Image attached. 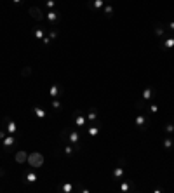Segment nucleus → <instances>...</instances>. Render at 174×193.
Here are the masks:
<instances>
[{
    "label": "nucleus",
    "instance_id": "obj_40",
    "mask_svg": "<svg viewBox=\"0 0 174 193\" xmlns=\"http://www.w3.org/2000/svg\"><path fill=\"white\" fill-rule=\"evenodd\" d=\"M0 176H2V171H0Z\"/></svg>",
    "mask_w": 174,
    "mask_h": 193
},
{
    "label": "nucleus",
    "instance_id": "obj_37",
    "mask_svg": "<svg viewBox=\"0 0 174 193\" xmlns=\"http://www.w3.org/2000/svg\"><path fill=\"white\" fill-rule=\"evenodd\" d=\"M42 44H44V45H49V44H51V37H44L42 38Z\"/></svg>",
    "mask_w": 174,
    "mask_h": 193
},
{
    "label": "nucleus",
    "instance_id": "obj_33",
    "mask_svg": "<svg viewBox=\"0 0 174 193\" xmlns=\"http://www.w3.org/2000/svg\"><path fill=\"white\" fill-rule=\"evenodd\" d=\"M45 6L49 7V9H54L56 7V0H45Z\"/></svg>",
    "mask_w": 174,
    "mask_h": 193
},
{
    "label": "nucleus",
    "instance_id": "obj_5",
    "mask_svg": "<svg viewBox=\"0 0 174 193\" xmlns=\"http://www.w3.org/2000/svg\"><path fill=\"white\" fill-rule=\"evenodd\" d=\"M45 17H47V21L51 23V28H56V25L61 21V14L56 11H49L47 14H45Z\"/></svg>",
    "mask_w": 174,
    "mask_h": 193
},
{
    "label": "nucleus",
    "instance_id": "obj_13",
    "mask_svg": "<svg viewBox=\"0 0 174 193\" xmlns=\"http://www.w3.org/2000/svg\"><path fill=\"white\" fill-rule=\"evenodd\" d=\"M115 14V7L112 6V4H108V6H104L103 7V16L106 17V19H112Z\"/></svg>",
    "mask_w": 174,
    "mask_h": 193
},
{
    "label": "nucleus",
    "instance_id": "obj_15",
    "mask_svg": "<svg viewBox=\"0 0 174 193\" xmlns=\"http://www.w3.org/2000/svg\"><path fill=\"white\" fill-rule=\"evenodd\" d=\"M37 179H38V176H37V172H33V171H28L26 174H25V183H37Z\"/></svg>",
    "mask_w": 174,
    "mask_h": 193
},
{
    "label": "nucleus",
    "instance_id": "obj_4",
    "mask_svg": "<svg viewBox=\"0 0 174 193\" xmlns=\"http://www.w3.org/2000/svg\"><path fill=\"white\" fill-rule=\"evenodd\" d=\"M134 123H136V127L139 129V131H146L148 127H150V120H148L143 113H139L136 117V120H134Z\"/></svg>",
    "mask_w": 174,
    "mask_h": 193
},
{
    "label": "nucleus",
    "instance_id": "obj_17",
    "mask_svg": "<svg viewBox=\"0 0 174 193\" xmlns=\"http://www.w3.org/2000/svg\"><path fill=\"white\" fill-rule=\"evenodd\" d=\"M112 176H113L115 181H119V179H122L124 177V167L120 165V167H115L113 172H112Z\"/></svg>",
    "mask_w": 174,
    "mask_h": 193
},
{
    "label": "nucleus",
    "instance_id": "obj_38",
    "mask_svg": "<svg viewBox=\"0 0 174 193\" xmlns=\"http://www.w3.org/2000/svg\"><path fill=\"white\" fill-rule=\"evenodd\" d=\"M12 2H14V4H21L23 0H12Z\"/></svg>",
    "mask_w": 174,
    "mask_h": 193
},
{
    "label": "nucleus",
    "instance_id": "obj_36",
    "mask_svg": "<svg viewBox=\"0 0 174 193\" xmlns=\"http://www.w3.org/2000/svg\"><path fill=\"white\" fill-rule=\"evenodd\" d=\"M6 136H7V131H6L4 127H2V129H0V139H4Z\"/></svg>",
    "mask_w": 174,
    "mask_h": 193
},
{
    "label": "nucleus",
    "instance_id": "obj_21",
    "mask_svg": "<svg viewBox=\"0 0 174 193\" xmlns=\"http://www.w3.org/2000/svg\"><path fill=\"white\" fill-rule=\"evenodd\" d=\"M91 7L94 11H101L104 7V0H91Z\"/></svg>",
    "mask_w": 174,
    "mask_h": 193
},
{
    "label": "nucleus",
    "instance_id": "obj_23",
    "mask_svg": "<svg viewBox=\"0 0 174 193\" xmlns=\"http://www.w3.org/2000/svg\"><path fill=\"white\" fill-rule=\"evenodd\" d=\"M160 45H162V49H172L174 47V38L172 37L165 38L164 42H160Z\"/></svg>",
    "mask_w": 174,
    "mask_h": 193
},
{
    "label": "nucleus",
    "instance_id": "obj_12",
    "mask_svg": "<svg viewBox=\"0 0 174 193\" xmlns=\"http://www.w3.org/2000/svg\"><path fill=\"white\" fill-rule=\"evenodd\" d=\"M165 32H167V28H165L164 23H155V25H153V33H155L157 37H162Z\"/></svg>",
    "mask_w": 174,
    "mask_h": 193
},
{
    "label": "nucleus",
    "instance_id": "obj_26",
    "mask_svg": "<svg viewBox=\"0 0 174 193\" xmlns=\"http://www.w3.org/2000/svg\"><path fill=\"white\" fill-rule=\"evenodd\" d=\"M21 75L25 77V78H26V77H32L33 75V68L32 66H25V68L21 70Z\"/></svg>",
    "mask_w": 174,
    "mask_h": 193
},
{
    "label": "nucleus",
    "instance_id": "obj_1",
    "mask_svg": "<svg viewBox=\"0 0 174 193\" xmlns=\"http://www.w3.org/2000/svg\"><path fill=\"white\" fill-rule=\"evenodd\" d=\"M44 162H45V158H44V155L38 153V151H33V153L28 155V164H30V167H33V169H40V167L44 165Z\"/></svg>",
    "mask_w": 174,
    "mask_h": 193
},
{
    "label": "nucleus",
    "instance_id": "obj_39",
    "mask_svg": "<svg viewBox=\"0 0 174 193\" xmlns=\"http://www.w3.org/2000/svg\"><path fill=\"white\" fill-rule=\"evenodd\" d=\"M104 2H108V4H112V0H104Z\"/></svg>",
    "mask_w": 174,
    "mask_h": 193
},
{
    "label": "nucleus",
    "instance_id": "obj_29",
    "mask_svg": "<svg viewBox=\"0 0 174 193\" xmlns=\"http://www.w3.org/2000/svg\"><path fill=\"white\" fill-rule=\"evenodd\" d=\"M145 108H146V106H145V99H143V97H141V99H138V101H136V110L141 112V110H145Z\"/></svg>",
    "mask_w": 174,
    "mask_h": 193
},
{
    "label": "nucleus",
    "instance_id": "obj_30",
    "mask_svg": "<svg viewBox=\"0 0 174 193\" xmlns=\"http://www.w3.org/2000/svg\"><path fill=\"white\" fill-rule=\"evenodd\" d=\"M52 108H54V110H61V108H63L59 99H52Z\"/></svg>",
    "mask_w": 174,
    "mask_h": 193
},
{
    "label": "nucleus",
    "instance_id": "obj_2",
    "mask_svg": "<svg viewBox=\"0 0 174 193\" xmlns=\"http://www.w3.org/2000/svg\"><path fill=\"white\" fill-rule=\"evenodd\" d=\"M80 138L82 134L77 131V129H71L70 134H68V139H66V143H70V145H73V148H75V151L80 150Z\"/></svg>",
    "mask_w": 174,
    "mask_h": 193
},
{
    "label": "nucleus",
    "instance_id": "obj_7",
    "mask_svg": "<svg viewBox=\"0 0 174 193\" xmlns=\"http://www.w3.org/2000/svg\"><path fill=\"white\" fill-rule=\"evenodd\" d=\"M63 94V87L59 85V84H52L49 89V96L52 97V99H58V97Z\"/></svg>",
    "mask_w": 174,
    "mask_h": 193
},
{
    "label": "nucleus",
    "instance_id": "obj_10",
    "mask_svg": "<svg viewBox=\"0 0 174 193\" xmlns=\"http://www.w3.org/2000/svg\"><path fill=\"white\" fill-rule=\"evenodd\" d=\"M122 193H127V191H136V186L132 181H122L120 183V188H119Z\"/></svg>",
    "mask_w": 174,
    "mask_h": 193
},
{
    "label": "nucleus",
    "instance_id": "obj_6",
    "mask_svg": "<svg viewBox=\"0 0 174 193\" xmlns=\"http://www.w3.org/2000/svg\"><path fill=\"white\" fill-rule=\"evenodd\" d=\"M30 16H32V19H35V21H42L44 19V11L40 9V7H30Z\"/></svg>",
    "mask_w": 174,
    "mask_h": 193
},
{
    "label": "nucleus",
    "instance_id": "obj_32",
    "mask_svg": "<svg viewBox=\"0 0 174 193\" xmlns=\"http://www.w3.org/2000/svg\"><path fill=\"white\" fill-rule=\"evenodd\" d=\"M11 120H12V118L9 117V115H6V117L2 118V127L6 129V125H7V123H9V122H11Z\"/></svg>",
    "mask_w": 174,
    "mask_h": 193
},
{
    "label": "nucleus",
    "instance_id": "obj_3",
    "mask_svg": "<svg viewBox=\"0 0 174 193\" xmlns=\"http://www.w3.org/2000/svg\"><path fill=\"white\" fill-rule=\"evenodd\" d=\"M73 125L75 127H78V129H82V127H85L87 125V117H85V113L82 112V110H77V112H73Z\"/></svg>",
    "mask_w": 174,
    "mask_h": 193
},
{
    "label": "nucleus",
    "instance_id": "obj_19",
    "mask_svg": "<svg viewBox=\"0 0 174 193\" xmlns=\"http://www.w3.org/2000/svg\"><path fill=\"white\" fill-rule=\"evenodd\" d=\"M6 131L9 132V134H16L17 132V123L14 122V120H11V122L6 125Z\"/></svg>",
    "mask_w": 174,
    "mask_h": 193
},
{
    "label": "nucleus",
    "instance_id": "obj_25",
    "mask_svg": "<svg viewBox=\"0 0 174 193\" xmlns=\"http://www.w3.org/2000/svg\"><path fill=\"white\" fill-rule=\"evenodd\" d=\"M73 127H65L63 131H61V134H59V139L63 141V143H66V139H68V134H70V131Z\"/></svg>",
    "mask_w": 174,
    "mask_h": 193
},
{
    "label": "nucleus",
    "instance_id": "obj_34",
    "mask_svg": "<svg viewBox=\"0 0 174 193\" xmlns=\"http://www.w3.org/2000/svg\"><path fill=\"white\" fill-rule=\"evenodd\" d=\"M165 132L172 134V132H174V123H167V125H165Z\"/></svg>",
    "mask_w": 174,
    "mask_h": 193
},
{
    "label": "nucleus",
    "instance_id": "obj_24",
    "mask_svg": "<svg viewBox=\"0 0 174 193\" xmlns=\"http://www.w3.org/2000/svg\"><path fill=\"white\" fill-rule=\"evenodd\" d=\"M33 113H35L38 118H45V117H47L45 110H44V108H40V106H35V108H33Z\"/></svg>",
    "mask_w": 174,
    "mask_h": 193
},
{
    "label": "nucleus",
    "instance_id": "obj_11",
    "mask_svg": "<svg viewBox=\"0 0 174 193\" xmlns=\"http://www.w3.org/2000/svg\"><path fill=\"white\" fill-rule=\"evenodd\" d=\"M2 143H4V148H6V150H11L12 146H14V143H16V138H14V134H9L2 139Z\"/></svg>",
    "mask_w": 174,
    "mask_h": 193
},
{
    "label": "nucleus",
    "instance_id": "obj_22",
    "mask_svg": "<svg viewBox=\"0 0 174 193\" xmlns=\"http://www.w3.org/2000/svg\"><path fill=\"white\" fill-rule=\"evenodd\" d=\"M63 151H65L66 157H73V155H75V148H73V145H70V143H66V145H65Z\"/></svg>",
    "mask_w": 174,
    "mask_h": 193
},
{
    "label": "nucleus",
    "instance_id": "obj_8",
    "mask_svg": "<svg viewBox=\"0 0 174 193\" xmlns=\"http://www.w3.org/2000/svg\"><path fill=\"white\" fill-rule=\"evenodd\" d=\"M85 117H87V123L91 122V123H96L98 122V108H89L85 113Z\"/></svg>",
    "mask_w": 174,
    "mask_h": 193
},
{
    "label": "nucleus",
    "instance_id": "obj_16",
    "mask_svg": "<svg viewBox=\"0 0 174 193\" xmlns=\"http://www.w3.org/2000/svg\"><path fill=\"white\" fill-rule=\"evenodd\" d=\"M58 190H59L61 193H71L73 190H75V186H73L71 183H63L61 186H58Z\"/></svg>",
    "mask_w": 174,
    "mask_h": 193
},
{
    "label": "nucleus",
    "instance_id": "obj_9",
    "mask_svg": "<svg viewBox=\"0 0 174 193\" xmlns=\"http://www.w3.org/2000/svg\"><path fill=\"white\" fill-rule=\"evenodd\" d=\"M99 132H101V125H99V122H96V123H93V125L87 127V136H89V138H96Z\"/></svg>",
    "mask_w": 174,
    "mask_h": 193
},
{
    "label": "nucleus",
    "instance_id": "obj_14",
    "mask_svg": "<svg viewBox=\"0 0 174 193\" xmlns=\"http://www.w3.org/2000/svg\"><path fill=\"white\" fill-rule=\"evenodd\" d=\"M14 160L17 162V164H25V162H28V153L26 151H17L16 155H14Z\"/></svg>",
    "mask_w": 174,
    "mask_h": 193
},
{
    "label": "nucleus",
    "instance_id": "obj_35",
    "mask_svg": "<svg viewBox=\"0 0 174 193\" xmlns=\"http://www.w3.org/2000/svg\"><path fill=\"white\" fill-rule=\"evenodd\" d=\"M165 28H167V32H174V21L167 23V25H165Z\"/></svg>",
    "mask_w": 174,
    "mask_h": 193
},
{
    "label": "nucleus",
    "instance_id": "obj_31",
    "mask_svg": "<svg viewBox=\"0 0 174 193\" xmlns=\"http://www.w3.org/2000/svg\"><path fill=\"white\" fill-rule=\"evenodd\" d=\"M148 112H150V113H157L158 112V106L155 104V103H152V104L148 106Z\"/></svg>",
    "mask_w": 174,
    "mask_h": 193
},
{
    "label": "nucleus",
    "instance_id": "obj_18",
    "mask_svg": "<svg viewBox=\"0 0 174 193\" xmlns=\"http://www.w3.org/2000/svg\"><path fill=\"white\" fill-rule=\"evenodd\" d=\"M153 97H155V91H153L152 87H146V89L143 91V99H145V101H150Z\"/></svg>",
    "mask_w": 174,
    "mask_h": 193
},
{
    "label": "nucleus",
    "instance_id": "obj_28",
    "mask_svg": "<svg viewBox=\"0 0 174 193\" xmlns=\"http://www.w3.org/2000/svg\"><path fill=\"white\" fill-rule=\"evenodd\" d=\"M58 35H59V32H58L56 28H51V30H49V37H51V40H56V38H58Z\"/></svg>",
    "mask_w": 174,
    "mask_h": 193
},
{
    "label": "nucleus",
    "instance_id": "obj_27",
    "mask_svg": "<svg viewBox=\"0 0 174 193\" xmlns=\"http://www.w3.org/2000/svg\"><path fill=\"white\" fill-rule=\"evenodd\" d=\"M172 146H174L172 138H164V148H165V150H171Z\"/></svg>",
    "mask_w": 174,
    "mask_h": 193
},
{
    "label": "nucleus",
    "instance_id": "obj_20",
    "mask_svg": "<svg viewBox=\"0 0 174 193\" xmlns=\"http://www.w3.org/2000/svg\"><path fill=\"white\" fill-rule=\"evenodd\" d=\"M33 37L37 38V40H42V38L45 37V30H44L42 26H37L35 28V32H33Z\"/></svg>",
    "mask_w": 174,
    "mask_h": 193
}]
</instances>
